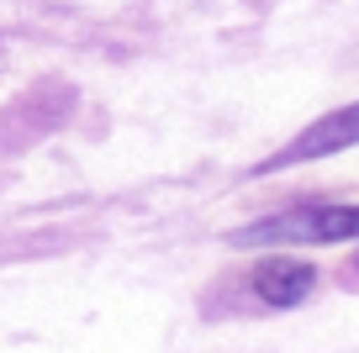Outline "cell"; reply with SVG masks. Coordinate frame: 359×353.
I'll return each instance as SVG.
<instances>
[{"instance_id": "obj_3", "label": "cell", "mask_w": 359, "mask_h": 353, "mask_svg": "<svg viewBox=\"0 0 359 353\" xmlns=\"http://www.w3.org/2000/svg\"><path fill=\"white\" fill-rule=\"evenodd\" d=\"M312 285H317V269L291 254H275L254 269V296L269 300V306H296V300H306Z\"/></svg>"}, {"instance_id": "obj_1", "label": "cell", "mask_w": 359, "mask_h": 353, "mask_svg": "<svg viewBox=\"0 0 359 353\" xmlns=\"http://www.w3.org/2000/svg\"><path fill=\"white\" fill-rule=\"evenodd\" d=\"M359 237V206H296L233 232V243H348Z\"/></svg>"}, {"instance_id": "obj_2", "label": "cell", "mask_w": 359, "mask_h": 353, "mask_svg": "<svg viewBox=\"0 0 359 353\" xmlns=\"http://www.w3.org/2000/svg\"><path fill=\"white\" fill-rule=\"evenodd\" d=\"M354 143H359V106H344V111H333V116H323V122H312L296 143H285L275 158H264V164H259V174L285 169V164H312V158L344 153V148H354Z\"/></svg>"}]
</instances>
